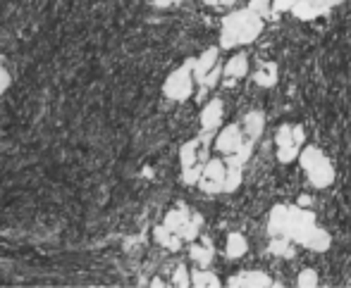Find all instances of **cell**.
<instances>
[{
	"label": "cell",
	"instance_id": "1",
	"mask_svg": "<svg viewBox=\"0 0 351 288\" xmlns=\"http://www.w3.org/2000/svg\"><path fill=\"white\" fill-rule=\"evenodd\" d=\"M268 236L289 238L291 243L308 248L313 252L330 250V233L315 224V215L301 205H275L268 217Z\"/></svg>",
	"mask_w": 351,
	"mask_h": 288
},
{
	"label": "cell",
	"instance_id": "2",
	"mask_svg": "<svg viewBox=\"0 0 351 288\" xmlns=\"http://www.w3.org/2000/svg\"><path fill=\"white\" fill-rule=\"evenodd\" d=\"M263 31V17L254 12V10H234L232 14H227L222 19L220 29V48L222 51H230L237 46H249Z\"/></svg>",
	"mask_w": 351,
	"mask_h": 288
},
{
	"label": "cell",
	"instance_id": "3",
	"mask_svg": "<svg viewBox=\"0 0 351 288\" xmlns=\"http://www.w3.org/2000/svg\"><path fill=\"white\" fill-rule=\"evenodd\" d=\"M296 160L301 162V170L306 172V179L311 181V186L315 188H328L332 186L335 181V167L330 162V157L320 150L318 146H306L299 150V157Z\"/></svg>",
	"mask_w": 351,
	"mask_h": 288
},
{
	"label": "cell",
	"instance_id": "4",
	"mask_svg": "<svg viewBox=\"0 0 351 288\" xmlns=\"http://www.w3.org/2000/svg\"><path fill=\"white\" fill-rule=\"evenodd\" d=\"M162 93L175 103H184L186 98H191V93H194V57H189L165 79Z\"/></svg>",
	"mask_w": 351,
	"mask_h": 288
},
{
	"label": "cell",
	"instance_id": "5",
	"mask_svg": "<svg viewBox=\"0 0 351 288\" xmlns=\"http://www.w3.org/2000/svg\"><path fill=\"white\" fill-rule=\"evenodd\" d=\"M306 141V131L299 124H282L275 133V146H278V160L282 165H289L299 157V150Z\"/></svg>",
	"mask_w": 351,
	"mask_h": 288
},
{
	"label": "cell",
	"instance_id": "6",
	"mask_svg": "<svg viewBox=\"0 0 351 288\" xmlns=\"http://www.w3.org/2000/svg\"><path fill=\"white\" fill-rule=\"evenodd\" d=\"M222 183H225V160H220V157L206 160L196 186L208 196H217V193H222Z\"/></svg>",
	"mask_w": 351,
	"mask_h": 288
},
{
	"label": "cell",
	"instance_id": "7",
	"mask_svg": "<svg viewBox=\"0 0 351 288\" xmlns=\"http://www.w3.org/2000/svg\"><path fill=\"white\" fill-rule=\"evenodd\" d=\"M246 141L244 131H241L239 124H227L220 133L215 136V150L222 153V155H232L241 148V143Z\"/></svg>",
	"mask_w": 351,
	"mask_h": 288
},
{
	"label": "cell",
	"instance_id": "8",
	"mask_svg": "<svg viewBox=\"0 0 351 288\" xmlns=\"http://www.w3.org/2000/svg\"><path fill=\"white\" fill-rule=\"evenodd\" d=\"M227 286H232V288H239V286L241 288H268V286H275V281L261 270H246V272H239V274L230 276V279H227Z\"/></svg>",
	"mask_w": 351,
	"mask_h": 288
},
{
	"label": "cell",
	"instance_id": "9",
	"mask_svg": "<svg viewBox=\"0 0 351 288\" xmlns=\"http://www.w3.org/2000/svg\"><path fill=\"white\" fill-rule=\"evenodd\" d=\"M222 115H225V105L220 98H213L208 105L201 110V129L208 133H215V129L222 124Z\"/></svg>",
	"mask_w": 351,
	"mask_h": 288
},
{
	"label": "cell",
	"instance_id": "10",
	"mask_svg": "<svg viewBox=\"0 0 351 288\" xmlns=\"http://www.w3.org/2000/svg\"><path fill=\"white\" fill-rule=\"evenodd\" d=\"M217 55H220V48H208L201 57H194V81H204V77L217 64Z\"/></svg>",
	"mask_w": 351,
	"mask_h": 288
},
{
	"label": "cell",
	"instance_id": "11",
	"mask_svg": "<svg viewBox=\"0 0 351 288\" xmlns=\"http://www.w3.org/2000/svg\"><path fill=\"white\" fill-rule=\"evenodd\" d=\"M222 74H225L227 79H241L249 74V55L246 53H237V55H232L230 60L225 62V67H222Z\"/></svg>",
	"mask_w": 351,
	"mask_h": 288
},
{
	"label": "cell",
	"instance_id": "12",
	"mask_svg": "<svg viewBox=\"0 0 351 288\" xmlns=\"http://www.w3.org/2000/svg\"><path fill=\"white\" fill-rule=\"evenodd\" d=\"M263 129H265V115L261 110H254L244 117V129H241V131H244V136L249 138V141H254V143L258 141Z\"/></svg>",
	"mask_w": 351,
	"mask_h": 288
},
{
	"label": "cell",
	"instance_id": "13",
	"mask_svg": "<svg viewBox=\"0 0 351 288\" xmlns=\"http://www.w3.org/2000/svg\"><path fill=\"white\" fill-rule=\"evenodd\" d=\"M225 252H227V257H230V260H239V257H244L246 252H249V241H246L244 233L232 231L230 236H227Z\"/></svg>",
	"mask_w": 351,
	"mask_h": 288
},
{
	"label": "cell",
	"instance_id": "14",
	"mask_svg": "<svg viewBox=\"0 0 351 288\" xmlns=\"http://www.w3.org/2000/svg\"><path fill=\"white\" fill-rule=\"evenodd\" d=\"M189 255L199 267H208L213 262V257H215V250H213L210 238H204V243H191Z\"/></svg>",
	"mask_w": 351,
	"mask_h": 288
},
{
	"label": "cell",
	"instance_id": "15",
	"mask_svg": "<svg viewBox=\"0 0 351 288\" xmlns=\"http://www.w3.org/2000/svg\"><path fill=\"white\" fill-rule=\"evenodd\" d=\"M189 217H191V212L186 210V207H175V210H170L165 215V222H162V226L180 236L182 229L186 226V222H189Z\"/></svg>",
	"mask_w": 351,
	"mask_h": 288
},
{
	"label": "cell",
	"instance_id": "16",
	"mask_svg": "<svg viewBox=\"0 0 351 288\" xmlns=\"http://www.w3.org/2000/svg\"><path fill=\"white\" fill-rule=\"evenodd\" d=\"M254 81L263 88H270L278 83V62H263L258 67V72L254 74Z\"/></svg>",
	"mask_w": 351,
	"mask_h": 288
},
{
	"label": "cell",
	"instance_id": "17",
	"mask_svg": "<svg viewBox=\"0 0 351 288\" xmlns=\"http://www.w3.org/2000/svg\"><path fill=\"white\" fill-rule=\"evenodd\" d=\"M153 238H156V243H160L162 248H167V250H180L182 243H184L180 236H177V233L165 229L162 224H158L156 229H153Z\"/></svg>",
	"mask_w": 351,
	"mask_h": 288
},
{
	"label": "cell",
	"instance_id": "18",
	"mask_svg": "<svg viewBox=\"0 0 351 288\" xmlns=\"http://www.w3.org/2000/svg\"><path fill=\"white\" fill-rule=\"evenodd\" d=\"M199 148H201V138H194V141H186L184 146L180 148L182 170H186V167H194L196 162H199Z\"/></svg>",
	"mask_w": 351,
	"mask_h": 288
},
{
	"label": "cell",
	"instance_id": "19",
	"mask_svg": "<svg viewBox=\"0 0 351 288\" xmlns=\"http://www.w3.org/2000/svg\"><path fill=\"white\" fill-rule=\"evenodd\" d=\"M244 179V167L237 165H225V183H222V193H234L241 186Z\"/></svg>",
	"mask_w": 351,
	"mask_h": 288
},
{
	"label": "cell",
	"instance_id": "20",
	"mask_svg": "<svg viewBox=\"0 0 351 288\" xmlns=\"http://www.w3.org/2000/svg\"><path fill=\"white\" fill-rule=\"evenodd\" d=\"M189 279H191V286H196V288H217V286H220V279H217L213 272L206 270V267L194 270L189 274Z\"/></svg>",
	"mask_w": 351,
	"mask_h": 288
},
{
	"label": "cell",
	"instance_id": "21",
	"mask_svg": "<svg viewBox=\"0 0 351 288\" xmlns=\"http://www.w3.org/2000/svg\"><path fill=\"white\" fill-rule=\"evenodd\" d=\"M201 224H204V217L199 215V212H191V217H189V222H186V226L182 229L180 233V238L182 241H196L199 238V231H201Z\"/></svg>",
	"mask_w": 351,
	"mask_h": 288
},
{
	"label": "cell",
	"instance_id": "22",
	"mask_svg": "<svg viewBox=\"0 0 351 288\" xmlns=\"http://www.w3.org/2000/svg\"><path fill=\"white\" fill-rule=\"evenodd\" d=\"M268 248H270V252H273V255H280V257H291V255H294L289 238H282V236L270 238V246Z\"/></svg>",
	"mask_w": 351,
	"mask_h": 288
},
{
	"label": "cell",
	"instance_id": "23",
	"mask_svg": "<svg viewBox=\"0 0 351 288\" xmlns=\"http://www.w3.org/2000/svg\"><path fill=\"white\" fill-rule=\"evenodd\" d=\"M206 162H196L194 167H186V170H182V181L186 183V186H196V181H199L201 176V170H204Z\"/></svg>",
	"mask_w": 351,
	"mask_h": 288
},
{
	"label": "cell",
	"instance_id": "24",
	"mask_svg": "<svg viewBox=\"0 0 351 288\" xmlns=\"http://www.w3.org/2000/svg\"><path fill=\"white\" fill-rule=\"evenodd\" d=\"M296 286H299V288L318 286V272H315V270H304L299 276H296Z\"/></svg>",
	"mask_w": 351,
	"mask_h": 288
},
{
	"label": "cell",
	"instance_id": "25",
	"mask_svg": "<svg viewBox=\"0 0 351 288\" xmlns=\"http://www.w3.org/2000/svg\"><path fill=\"white\" fill-rule=\"evenodd\" d=\"M249 10H254L258 17H270L273 14V0H251L249 3Z\"/></svg>",
	"mask_w": 351,
	"mask_h": 288
},
{
	"label": "cell",
	"instance_id": "26",
	"mask_svg": "<svg viewBox=\"0 0 351 288\" xmlns=\"http://www.w3.org/2000/svg\"><path fill=\"white\" fill-rule=\"evenodd\" d=\"M220 77H222V64L217 62L215 67H213L210 72L204 77V81H201V88H206V91H208V88L217 86V81H220Z\"/></svg>",
	"mask_w": 351,
	"mask_h": 288
},
{
	"label": "cell",
	"instance_id": "27",
	"mask_svg": "<svg viewBox=\"0 0 351 288\" xmlns=\"http://www.w3.org/2000/svg\"><path fill=\"white\" fill-rule=\"evenodd\" d=\"M172 284L175 286H180V288H186V286H191V279H189V270H186L184 265H180L175 270V276H172Z\"/></svg>",
	"mask_w": 351,
	"mask_h": 288
},
{
	"label": "cell",
	"instance_id": "28",
	"mask_svg": "<svg viewBox=\"0 0 351 288\" xmlns=\"http://www.w3.org/2000/svg\"><path fill=\"white\" fill-rule=\"evenodd\" d=\"M10 86V74L5 72V67H3V62H0V93L5 91V88Z\"/></svg>",
	"mask_w": 351,
	"mask_h": 288
},
{
	"label": "cell",
	"instance_id": "29",
	"mask_svg": "<svg viewBox=\"0 0 351 288\" xmlns=\"http://www.w3.org/2000/svg\"><path fill=\"white\" fill-rule=\"evenodd\" d=\"M182 0H153V5H156V8H175V5H180Z\"/></svg>",
	"mask_w": 351,
	"mask_h": 288
},
{
	"label": "cell",
	"instance_id": "30",
	"mask_svg": "<svg viewBox=\"0 0 351 288\" xmlns=\"http://www.w3.org/2000/svg\"><path fill=\"white\" fill-rule=\"evenodd\" d=\"M206 5H213V8H215V5H234L237 0H204Z\"/></svg>",
	"mask_w": 351,
	"mask_h": 288
}]
</instances>
